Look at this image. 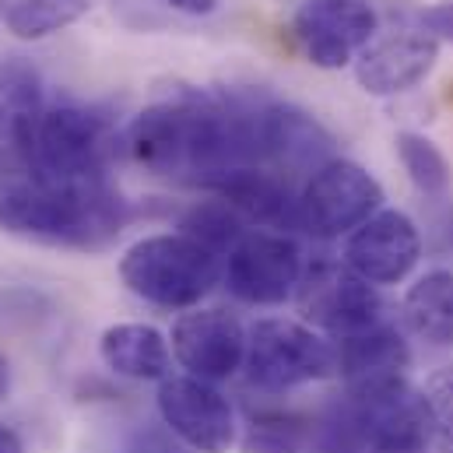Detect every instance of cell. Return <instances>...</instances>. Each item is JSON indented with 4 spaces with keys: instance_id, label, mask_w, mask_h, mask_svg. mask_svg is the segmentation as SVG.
I'll return each instance as SVG.
<instances>
[{
    "instance_id": "obj_7",
    "label": "cell",
    "mask_w": 453,
    "mask_h": 453,
    "mask_svg": "<svg viewBox=\"0 0 453 453\" xmlns=\"http://www.w3.org/2000/svg\"><path fill=\"white\" fill-rule=\"evenodd\" d=\"M306 278L303 246L292 232L250 228L226 253L222 281L246 306H281Z\"/></svg>"
},
{
    "instance_id": "obj_28",
    "label": "cell",
    "mask_w": 453,
    "mask_h": 453,
    "mask_svg": "<svg viewBox=\"0 0 453 453\" xmlns=\"http://www.w3.org/2000/svg\"><path fill=\"white\" fill-rule=\"evenodd\" d=\"M18 173H25V162H21L11 148L0 144V180H11V176H18Z\"/></svg>"
},
{
    "instance_id": "obj_3",
    "label": "cell",
    "mask_w": 453,
    "mask_h": 453,
    "mask_svg": "<svg viewBox=\"0 0 453 453\" xmlns=\"http://www.w3.org/2000/svg\"><path fill=\"white\" fill-rule=\"evenodd\" d=\"M222 257L183 232H155L119 257V281L130 296L162 310H194L219 285Z\"/></svg>"
},
{
    "instance_id": "obj_8",
    "label": "cell",
    "mask_w": 453,
    "mask_h": 453,
    "mask_svg": "<svg viewBox=\"0 0 453 453\" xmlns=\"http://www.w3.org/2000/svg\"><path fill=\"white\" fill-rule=\"evenodd\" d=\"M158 418L194 453H226L235 443V415L228 397L197 376H165L158 383Z\"/></svg>"
},
{
    "instance_id": "obj_22",
    "label": "cell",
    "mask_w": 453,
    "mask_h": 453,
    "mask_svg": "<svg viewBox=\"0 0 453 453\" xmlns=\"http://www.w3.org/2000/svg\"><path fill=\"white\" fill-rule=\"evenodd\" d=\"M180 232L190 235V239H197V242H204L211 253L226 257L228 250L250 232V226H246V219H242L232 204H226L222 197H215V201L194 204V208L180 219Z\"/></svg>"
},
{
    "instance_id": "obj_27",
    "label": "cell",
    "mask_w": 453,
    "mask_h": 453,
    "mask_svg": "<svg viewBox=\"0 0 453 453\" xmlns=\"http://www.w3.org/2000/svg\"><path fill=\"white\" fill-rule=\"evenodd\" d=\"M162 4H169V7L180 11V14H194V18H201V14L219 11L222 0H162Z\"/></svg>"
},
{
    "instance_id": "obj_31",
    "label": "cell",
    "mask_w": 453,
    "mask_h": 453,
    "mask_svg": "<svg viewBox=\"0 0 453 453\" xmlns=\"http://www.w3.org/2000/svg\"><path fill=\"white\" fill-rule=\"evenodd\" d=\"M369 453H429V450H369Z\"/></svg>"
},
{
    "instance_id": "obj_1",
    "label": "cell",
    "mask_w": 453,
    "mask_h": 453,
    "mask_svg": "<svg viewBox=\"0 0 453 453\" xmlns=\"http://www.w3.org/2000/svg\"><path fill=\"white\" fill-rule=\"evenodd\" d=\"M264 103L253 92H176L134 116L123 144L144 173L215 190L228 173L264 165Z\"/></svg>"
},
{
    "instance_id": "obj_2",
    "label": "cell",
    "mask_w": 453,
    "mask_h": 453,
    "mask_svg": "<svg viewBox=\"0 0 453 453\" xmlns=\"http://www.w3.org/2000/svg\"><path fill=\"white\" fill-rule=\"evenodd\" d=\"M130 222V204L110 176L53 180L18 173L0 180V232L60 246V250H106Z\"/></svg>"
},
{
    "instance_id": "obj_24",
    "label": "cell",
    "mask_w": 453,
    "mask_h": 453,
    "mask_svg": "<svg viewBox=\"0 0 453 453\" xmlns=\"http://www.w3.org/2000/svg\"><path fill=\"white\" fill-rule=\"evenodd\" d=\"M422 397H426L433 429L447 440V447H453V365L436 369V372L426 380Z\"/></svg>"
},
{
    "instance_id": "obj_26",
    "label": "cell",
    "mask_w": 453,
    "mask_h": 453,
    "mask_svg": "<svg viewBox=\"0 0 453 453\" xmlns=\"http://www.w3.org/2000/svg\"><path fill=\"white\" fill-rule=\"evenodd\" d=\"M418 28H426L436 42H450L453 46V0H440V4H429L418 11L415 18Z\"/></svg>"
},
{
    "instance_id": "obj_23",
    "label": "cell",
    "mask_w": 453,
    "mask_h": 453,
    "mask_svg": "<svg viewBox=\"0 0 453 453\" xmlns=\"http://www.w3.org/2000/svg\"><path fill=\"white\" fill-rule=\"evenodd\" d=\"M303 440H306V429L296 415H281V411L250 415V433H246L250 453H299Z\"/></svg>"
},
{
    "instance_id": "obj_30",
    "label": "cell",
    "mask_w": 453,
    "mask_h": 453,
    "mask_svg": "<svg viewBox=\"0 0 453 453\" xmlns=\"http://www.w3.org/2000/svg\"><path fill=\"white\" fill-rule=\"evenodd\" d=\"M11 387H14V372H11V362H7V355L0 351V401H7Z\"/></svg>"
},
{
    "instance_id": "obj_16",
    "label": "cell",
    "mask_w": 453,
    "mask_h": 453,
    "mask_svg": "<svg viewBox=\"0 0 453 453\" xmlns=\"http://www.w3.org/2000/svg\"><path fill=\"white\" fill-rule=\"evenodd\" d=\"M42 116H46V85L39 67L25 57H4L0 60V144L11 148L25 162V169H28V155H32Z\"/></svg>"
},
{
    "instance_id": "obj_12",
    "label": "cell",
    "mask_w": 453,
    "mask_h": 453,
    "mask_svg": "<svg viewBox=\"0 0 453 453\" xmlns=\"http://www.w3.org/2000/svg\"><path fill=\"white\" fill-rule=\"evenodd\" d=\"M440 60V42L418 25H397L376 35L355 57V81L376 99L404 96L422 85Z\"/></svg>"
},
{
    "instance_id": "obj_6",
    "label": "cell",
    "mask_w": 453,
    "mask_h": 453,
    "mask_svg": "<svg viewBox=\"0 0 453 453\" xmlns=\"http://www.w3.org/2000/svg\"><path fill=\"white\" fill-rule=\"evenodd\" d=\"M383 211L380 180L351 158H331L299 190V228L313 239H341Z\"/></svg>"
},
{
    "instance_id": "obj_29",
    "label": "cell",
    "mask_w": 453,
    "mask_h": 453,
    "mask_svg": "<svg viewBox=\"0 0 453 453\" xmlns=\"http://www.w3.org/2000/svg\"><path fill=\"white\" fill-rule=\"evenodd\" d=\"M0 453H28L25 450L21 433H18V429H11V426H4V422H0Z\"/></svg>"
},
{
    "instance_id": "obj_15",
    "label": "cell",
    "mask_w": 453,
    "mask_h": 453,
    "mask_svg": "<svg viewBox=\"0 0 453 453\" xmlns=\"http://www.w3.org/2000/svg\"><path fill=\"white\" fill-rule=\"evenodd\" d=\"M211 194L232 204L246 219V226L274 228V232L299 228V194L292 190V180L278 176L274 169L264 165L235 169L215 183Z\"/></svg>"
},
{
    "instance_id": "obj_33",
    "label": "cell",
    "mask_w": 453,
    "mask_h": 453,
    "mask_svg": "<svg viewBox=\"0 0 453 453\" xmlns=\"http://www.w3.org/2000/svg\"><path fill=\"white\" fill-rule=\"evenodd\" d=\"M450 232H453V219H450Z\"/></svg>"
},
{
    "instance_id": "obj_5",
    "label": "cell",
    "mask_w": 453,
    "mask_h": 453,
    "mask_svg": "<svg viewBox=\"0 0 453 453\" xmlns=\"http://www.w3.org/2000/svg\"><path fill=\"white\" fill-rule=\"evenodd\" d=\"M113 119L85 103H57L46 106L39 123L28 173L53 180H88L106 176V162L113 155Z\"/></svg>"
},
{
    "instance_id": "obj_13",
    "label": "cell",
    "mask_w": 453,
    "mask_h": 453,
    "mask_svg": "<svg viewBox=\"0 0 453 453\" xmlns=\"http://www.w3.org/2000/svg\"><path fill=\"white\" fill-rule=\"evenodd\" d=\"M418 257H422L418 226L397 208L376 211L344 242V267L376 288L404 281L418 267Z\"/></svg>"
},
{
    "instance_id": "obj_4",
    "label": "cell",
    "mask_w": 453,
    "mask_h": 453,
    "mask_svg": "<svg viewBox=\"0 0 453 453\" xmlns=\"http://www.w3.org/2000/svg\"><path fill=\"white\" fill-rule=\"evenodd\" d=\"M246 383L260 394H288L331 380L338 372V348L320 331L296 320H257L246 334Z\"/></svg>"
},
{
    "instance_id": "obj_10",
    "label": "cell",
    "mask_w": 453,
    "mask_h": 453,
    "mask_svg": "<svg viewBox=\"0 0 453 453\" xmlns=\"http://www.w3.org/2000/svg\"><path fill=\"white\" fill-rule=\"evenodd\" d=\"M380 18L365 0H310L296 11L292 32L313 67L341 71L376 39Z\"/></svg>"
},
{
    "instance_id": "obj_17",
    "label": "cell",
    "mask_w": 453,
    "mask_h": 453,
    "mask_svg": "<svg viewBox=\"0 0 453 453\" xmlns=\"http://www.w3.org/2000/svg\"><path fill=\"white\" fill-rule=\"evenodd\" d=\"M99 358L103 365L123 376V380H137V383H151V380H165L173 376V348L169 338L151 327V324H113L103 331L99 338Z\"/></svg>"
},
{
    "instance_id": "obj_20",
    "label": "cell",
    "mask_w": 453,
    "mask_h": 453,
    "mask_svg": "<svg viewBox=\"0 0 453 453\" xmlns=\"http://www.w3.org/2000/svg\"><path fill=\"white\" fill-rule=\"evenodd\" d=\"M92 0H0V21L25 42L50 39L88 14Z\"/></svg>"
},
{
    "instance_id": "obj_32",
    "label": "cell",
    "mask_w": 453,
    "mask_h": 453,
    "mask_svg": "<svg viewBox=\"0 0 453 453\" xmlns=\"http://www.w3.org/2000/svg\"><path fill=\"white\" fill-rule=\"evenodd\" d=\"M447 453H453V447H447Z\"/></svg>"
},
{
    "instance_id": "obj_14",
    "label": "cell",
    "mask_w": 453,
    "mask_h": 453,
    "mask_svg": "<svg viewBox=\"0 0 453 453\" xmlns=\"http://www.w3.org/2000/svg\"><path fill=\"white\" fill-rule=\"evenodd\" d=\"M260 151L264 169H274L285 180L299 173L313 176L320 165L334 158V134L306 110L267 99L260 116Z\"/></svg>"
},
{
    "instance_id": "obj_19",
    "label": "cell",
    "mask_w": 453,
    "mask_h": 453,
    "mask_svg": "<svg viewBox=\"0 0 453 453\" xmlns=\"http://www.w3.org/2000/svg\"><path fill=\"white\" fill-rule=\"evenodd\" d=\"M404 324L436 348H453V271L436 267L415 278L401 303Z\"/></svg>"
},
{
    "instance_id": "obj_11",
    "label": "cell",
    "mask_w": 453,
    "mask_h": 453,
    "mask_svg": "<svg viewBox=\"0 0 453 453\" xmlns=\"http://www.w3.org/2000/svg\"><path fill=\"white\" fill-rule=\"evenodd\" d=\"M246 327L222 306H194L173 324L169 348L187 376L219 383L242 369L246 362Z\"/></svg>"
},
{
    "instance_id": "obj_25",
    "label": "cell",
    "mask_w": 453,
    "mask_h": 453,
    "mask_svg": "<svg viewBox=\"0 0 453 453\" xmlns=\"http://www.w3.org/2000/svg\"><path fill=\"white\" fill-rule=\"evenodd\" d=\"M123 453H187V447L165 426H137L123 440Z\"/></svg>"
},
{
    "instance_id": "obj_18",
    "label": "cell",
    "mask_w": 453,
    "mask_h": 453,
    "mask_svg": "<svg viewBox=\"0 0 453 453\" xmlns=\"http://www.w3.org/2000/svg\"><path fill=\"white\" fill-rule=\"evenodd\" d=\"M338 372L344 383H369L383 376H404L411 369V348L401 331L390 324L358 331L351 338H338Z\"/></svg>"
},
{
    "instance_id": "obj_9",
    "label": "cell",
    "mask_w": 453,
    "mask_h": 453,
    "mask_svg": "<svg viewBox=\"0 0 453 453\" xmlns=\"http://www.w3.org/2000/svg\"><path fill=\"white\" fill-rule=\"evenodd\" d=\"M299 303H303V317L324 334H331V341L380 327L387 313L380 288L338 264L313 267L299 285Z\"/></svg>"
},
{
    "instance_id": "obj_21",
    "label": "cell",
    "mask_w": 453,
    "mask_h": 453,
    "mask_svg": "<svg viewBox=\"0 0 453 453\" xmlns=\"http://www.w3.org/2000/svg\"><path fill=\"white\" fill-rule=\"evenodd\" d=\"M394 148H397V158H401V165H404V173H408V180L418 194L443 197L450 190L453 169L433 137L415 134V130H401Z\"/></svg>"
}]
</instances>
